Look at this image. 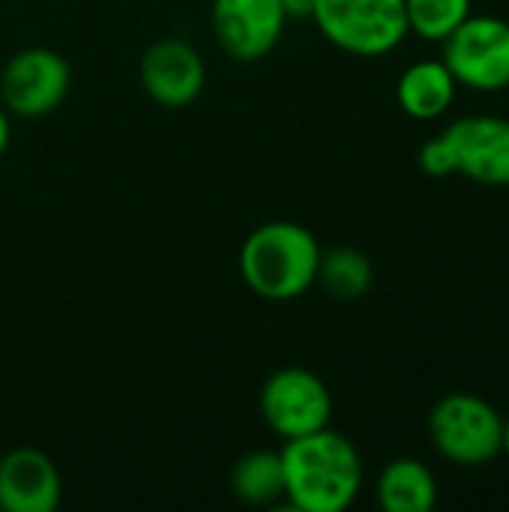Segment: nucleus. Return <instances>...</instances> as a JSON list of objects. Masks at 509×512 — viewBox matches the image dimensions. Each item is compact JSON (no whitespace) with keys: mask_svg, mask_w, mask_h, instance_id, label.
I'll return each mask as SVG.
<instances>
[{"mask_svg":"<svg viewBox=\"0 0 509 512\" xmlns=\"http://www.w3.org/2000/svg\"><path fill=\"white\" fill-rule=\"evenodd\" d=\"M285 498L297 512H345L363 489V462L357 447L327 429L285 441Z\"/></svg>","mask_w":509,"mask_h":512,"instance_id":"nucleus-1","label":"nucleus"},{"mask_svg":"<svg viewBox=\"0 0 509 512\" xmlns=\"http://www.w3.org/2000/svg\"><path fill=\"white\" fill-rule=\"evenodd\" d=\"M321 246L300 222L258 225L240 249L243 282L270 303L303 297L318 279Z\"/></svg>","mask_w":509,"mask_h":512,"instance_id":"nucleus-2","label":"nucleus"},{"mask_svg":"<svg viewBox=\"0 0 509 512\" xmlns=\"http://www.w3.org/2000/svg\"><path fill=\"white\" fill-rule=\"evenodd\" d=\"M504 417L492 402L474 393H447L429 414V438L435 450L465 468L489 465L501 456Z\"/></svg>","mask_w":509,"mask_h":512,"instance_id":"nucleus-3","label":"nucleus"},{"mask_svg":"<svg viewBox=\"0 0 509 512\" xmlns=\"http://www.w3.org/2000/svg\"><path fill=\"white\" fill-rule=\"evenodd\" d=\"M312 18L336 48L357 57H381L411 33L405 0H318Z\"/></svg>","mask_w":509,"mask_h":512,"instance_id":"nucleus-4","label":"nucleus"},{"mask_svg":"<svg viewBox=\"0 0 509 512\" xmlns=\"http://www.w3.org/2000/svg\"><path fill=\"white\" fill-rule=\"evenodd\" d=\"M444 63L456 84L498 93L509 87V21L495 15H468L444 39Z\"/></svg>","mask_w":509,"mask_h":512,"instance_id":"nucleus-5","label":"nucleus"},{"mask_svg":"<svg viewBox=\"0 0 509 512\" xmlns=\"http://www.w3.org/2000/svg\"><path fill=\"white\" fill-rule=\"evenodd\" d=\"M258 405L264 423L285 441L327 429L333 417V396L327 384L303 366L276 369L264 381Z\"/></svg>","mask_w":509,"mask_h":512,"instance_id":"nucleus-6","label":"nucleus"},{"mask_svg":"<svg viewBox=\"0 0 509 512\" xmlns=\"http://www.w3.org/2000/svg\"><path fill=\"white\" fill-rule=\"evenodd\" d=\"M72 69L51 48H21L0 75V99L9 114L45 117L57 111L69 93Z\"/></svg>","mask_w":509,"mask_h":512,"instance_id":"nucleus-7","label":"nucleus"},{"mask_svg":"<svg viewBox=\"0 0 509 512\" xmlns=\"http://www.w3.org/2000/svg\"><path fill=\"white\" fill-rule=\"evenodd\" d=\"M213 36L219 48L237 63L264 60L285 30V9L279 0H213Z\"/></svg>","mask_w":509,"mask_h":512,"instance_id":"nucleus-8","label":"nucleus"},{"mask_svg":"<svg viewBox=\"0 0 509 512\" xmlns=\"http://www.w3.org/2000/svg\"><path fill=\"white\" fill-rule=\"evenodd\" d=\"M444 138L453 150L456 174L480 186H509V120L474 114L450 123Z\"/></svg>","mask_w":509,"mask_h":512,"instance_id":"nucleus-9","label":"nucleus"},{"mask_svg":"<svg viewBox=\"0 0 509 512\" xmlns=\"http://www.w3.org/2000/svg\"><path fill=\"white\" fill-rule=\"evenodd\" d=\"M138 78L144 93L162 108L192 105L207 81L201 54L183 39H159L141 54Z\"/></svg>","mask_w":509,"mask_h":512,"instance_id":"nucleus-10","label":"nucleus"},{"mask_svg":"<svg viewBox=\"0 0 509 512\" xmlns=\"http://www.w3.org/2000/svg\"><path fill=\"white\" fill-rule=\"evenodd\" d=\"M63 498L57 465L33 447H15L0 459V510L54 512Z\"/></svg>","mask_w":509,"mask_h":512,"instance_id":"nucleus-11","label":"nucleus"},{"mask_svg":"<svg viewBox=\"0 0 509 512\" xmlns=\"http://www.w3.org/2000/svg\"><path fill=\"white\" fill-rule=\"evenodd\" d=\"M456 78L444 60H420L408 66L396 84L402 111L414 120H438L456 99Z\"/></svg>","mask_w":509,"mask_h":512,"instance_id":"nucleus-12","label":"nucleus"},{"mask_svg":"<svg viewBox=\"0 0 509 512\" xmlns=\"http://www.w3.org/2000/svg\"><path fill=\"white\" fill-rule=\"evenodd\" d=\"M378 504L387 512H432L438 504L435 474L411 456L387 462L378 477Z\"/></svg>","mask_w":509,"mask_h":512,"instance_id":"nucleus-13","label":"nucleus"},{"mask_svg":"<svg viewBox=\"0 0 509 512\" xmlns=\"http://www.w3.org/2000/svg\"><path fill=\"white\" fill-rule=\"evenodd\" d=\"M231 492L249 507H270L279 498H285L282 453L252 450L240 456L231 468Z\"/></svg>","mask_w":509,"mask_h":512,"instance_id":"nucleus-14","label":"nucleus"},{"mask_svg":"<svg viewBox=\"0 0 509 512\" xmlns=\"http://www.w3.org/2000/svg\"><path fill=\"white\" fill-rule=\"evenodd\" d=\"M372 279H375L372 261L360 249H354V246L321 249L315 282H321L330 297H336L342 303H354L369 294Z\"/></svg>","mask_w":509,"mask_h":512,"instance_id":"nucleus-15","label":"nucleus"},{"mask_svg":"<svg viewBox=\"0 0 509 512\" xmlns=\"http://www.w3.org/2000/svg\"><path fill=\"white\" fill-rule=\"evenodd\" d=\"M405 15L411 33L444 42L471 15V0H405Z\"/></svg>","mask_w":509,"mask_h":512,"instance_id":"nucleus-16","label":"nucleus"},{"mask_svg":"<svg viewBox=\"0 0 509 512\" xmlns=\"http://www.w3.org/2000/svg\"><path fill=\"white\" fill-rule=\"evenodd\" d=\"M417 162H420V168H423L429 177H450V174H456L453 150H450V144H447L444 132H441V135H435V138H429V141L420 147Z\"/></svg>","mask_w":509,"mask_h":512,"instance_id":"nucleus-17","label":"nucleus"},{"mask_svg":"<svg viewBox=\"0 0 509 512\" xmlns=\"http://www.w3.org/2000/svg\"><path fill=\"white\" fill-rule=\"evenodd\" d=\"M288 18H312L318 0H279Z\"/></svg>","mask_w":509,"mask_h":512,"instance_id":"nucleus-18","label":"nucleus"},{"mask_svg":"<svg viewBox=\"0 0 509 512\" xmlns=\"http://www.w3.org/2000/svg\"><path fill=\"white\" fill-rule=\"evenodd\" d=\"M9 138H12V129H9V111L0 108V156L6 153L9 147Z\"/></svg>","mask_w":509,"mask_h":512,"instance_id":"nucleus-19","label":"nucleus"},{"mask_svg":"<svg viewBox=\"0 0 509 512\" xmlns=\"http://www.w3.org/2000/svg\"><path fill=\"white\" fill-rule=\"evenodd\" d=\"M501 453L509 459V417H504V429H501Z\"/></svg>","mask_w":509,"mask_h":512,"instance_id":"nucleus-20","label":"nucleus"}]
</instances>
